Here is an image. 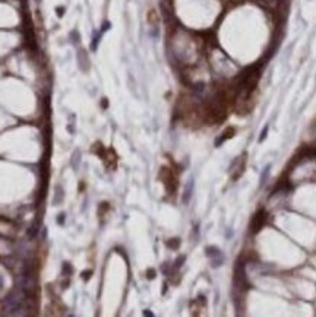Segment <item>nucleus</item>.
<instances>
[{
  "instance_id": "nucleus-4",
  "label": "nucleus",
  "mask_w": 316,
  "mask_h": 317,
  "mask_svg": "<svg viewBox=\"0 0 316 317\" xmlns=\"http://www.w3.org/2000/svg\"><path fill=\"white\" fill-rule=\"evenodd\" d=\"M155 278V270H148V279H154Z\"/></svg>"
},
{
  "instance_id": "nucleus-1",
  "label": "nucleus",
  "mask_w": 316,
  "mask_h": 317,
  "mask_svg": "<svg viewBox=\"0 0 316 317\" xmlns=\"http://www.w3.org/2000/svg\"><path fill=\"white\" fill-rule=\"evenodd\" d=\"M21 308H22V297L19 294H12L6 298L4 310L7 314H18L19 313L18 310H21Z\"/></svg>"
},
{
  "instance_id": "nucleus-3",
  "label": "nucleus",
  "mask_w": 316,
  "mask_h": 317,
  "mask_svg": "<svg viewBox=\"0 0 316 317\" xmlns=\"http://www.w3.org/2000/svg\"><path fill=\"white\" fill-rule=\"evenodd\" d=\"M234 135H236V130H234L233 127H228V129H227V130H226V132L223 133V136H221V139H220V140L217 142V145H220V143H221L223 140H227V139L233 137Z\"/></svg>"
},
{
  "instance_id": "nucleus-2",
  "label": "nucleus",
  "mask_w": 316,
  "mask_h": 317,
  "mask_svg": "<svg viewBox=\"0 0 316 317\" xmlns=\"http://www.w3.org/2000/svg\"><path fill=\"white\" fill-rule=\"evenodd\" d=\"M266 221H268V213H266L264 209H261V210L252 218V221H250V233H252V234L259 233V231L264 228V225L266 224Z\"/></svg>"
}]
</instances>
